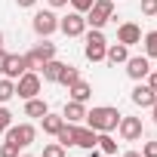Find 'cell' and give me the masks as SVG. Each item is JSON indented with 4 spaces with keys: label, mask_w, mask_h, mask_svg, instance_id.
<instances>
[{
    "label": "cell",
    "mask_w": 157,
    "mask_h": 157,
    "mask_svg": "<svg viewBox=\"0 0 157 157\" xmlns=\"http://www.w3.org/2000/svg\"><path fill=\"white\" fill-rule=\"evenodd\" d=\"M117 123H120V111L111 105H96L93 111H86V126L96 132H111L117 129Z\"/></svg>",
    "instance_id": "6da1fadb"
},
{
    "label": "cell",
    "mask_w": 157,
    "mask_h": 157,
    "mask_svg": "<svg viewBox=\"0 0 157 157\" xmlns=\"http://www.w3.org/2000/svg\"><path fill=\"white\" fill-rule=\"evenodd\" d=\"M111 16H114V0H96V3L86 10V25H93V28L102 31Z\"/></svg>",
    "instance_id": "7a4b0ae2"
},
{
    "label": "cell",
    "mask_w": 157,
    "mask_h": 157,
    "mask_svg": "<svg viewBox=\"0 0 157 157\" xmlns=\"http://www.w3.org/2000/svg\"><path fill=\"white\" fill-rule=\"evenodd\" d=\"M31 28H34L37 37H49V34L59 31V16L52 10H37L34 19H31Z\"/></svg>",
    "instance_id": "3957f363"
},
{
    "label": "cell",
    "mask_w": 157,
    "mask_h": 157,
    "mask_svg": "<svg viewBox=\"0 0 157 157\" xmlns=\"http://www.w3.org/2000/svg\"><path fill=\"white\" fill-rule=\"evenodd\" d=\"M105 52H108V40H105V34H102L99 28H93V31L86 34L83 56H86L90 62H105Z\"/></svg>",
    "instance_id": "277c9868"
},
{
    "label": "cell",
    "mask_w": 157,
    "mask_h": 157,
    "mask_svg": "<svg viewBox=\"0 0 157 157\" xmlns=\"http://www.w3.org/2000/svg\"><path fill=\"white\" fill-rule=\"evenodd\" d=\"M49 59H56V43H49L46 37H43V43H37L31 52H25L28 71H40V68H43V62H49Z\"/></svg>",
    "instance_id": "5b68a950"
},
{
    "label": "cell",
    "mask_w": 157,
    "mask_h": 157,
    "mask_svg": "<svg viewBox=\"0 0 157 157\" xmlns=\"http://www.w3.org/2000/svg\"><path fill=\"white\" fill-rule=\"evenodd\" d=\"M40 83H43V80H40L37 71H25L19 80H16V96L28 102V99H34V96L40 93Z\"/></svg>",
    "instance_id": "8992f818"
},
{
    "label": "cell",
    "mask_w": 157,
    "mask_h": 157,
    "mask_svg": "<svg viewBox=\"0 0 157 157\" xmlns=\"http://www.w3.org/2000/svg\"><path fill=\"white\" fill-rule=\"evenodd\" d=\"M59 31H62L65 37H80V34H86V16L71 10L65 19H59Z\"/></svg>",
    "instance_id": "52a82bcc"
},
{
    "label": "cell",
    "mask_w": 157,
    "mask_h": 157,
    "mask_svg": "<svg viewBox=\"0 0 157 157\" xmlns=\"http://www.w3.org/2000/svg\"><path fill=\"white\" fill-rule=\"evenodd\" d=\"M3 136H6L10 142H16L19 148H28V145H34V139H37V129H34V123H19V126H10Z\"/></svg>",
    "instance_id": "ba28073f"
},
{
    "label": "cell",
    "mask_w": 157,
    "mask_h": 157,
    "mask_svg": "<svg viewBox=\"0 0 157 157\" xmlns=\"http://www.w3.org/2000/svg\"><path fill=\"white\" fill-rule=\"evenodd\" d=\"M117 132H120L123 142H139V139H142V117H126V114H120Z\"/></svg>",
    "instance_id": "9c48e42d"
},
{
    "label": "cell",
    "mask_w": 157,
    "mask_h": 157,
    "mask_svg": "<svg viewBox=\"0 0 157 157\" xmlns=\"http://www.w3.org/2000/svg\"><path fill=\"white\" fill-rule=\"evenodd\" d=\"M126 74L132 77L136 83L145 80V77L151 74V59H148V56H129V59H126Z\"/></svg>",
    "instance_id": "30bf717a"
},
{
    "label": "cell",
    "mask_w": 157,
    "mask_h": 157,
    "mask_svg": "<svg viewBox=\"0 0 157 157\" xmlns=\"http://www.w3.org/2000/svg\"><path fill=\"white\" fill-rule=\"evenodd\" d=\"M117 43H123V46L142 43V28H139L136 22H123V25L117 28Z\"/></svg>",
    "instance_id": "8fae6325"
},
{
    "label": "cell",
    "mask_w": 157,
    "mask_h": 157,
    "mask_svg": "<svg viewBox=\"0 0 157 157\" xmlns=\"http://www.w3.org/2000/svg\"><path fill=\"white\" fill-rule=\"evenodd\" d=\"M28 71V62L25 56H6V65H3V77H10V80H19V77Z\"/></svg>",
    "instance_id": "7c38bea8"
},
{
    "label": "cell",
    "mask_w": 157,
    "mask_h": 157,
    "mask_svg": "<svg viewBox=\"0 0 157 157\" xmlns=\"http://www.w3.org/2000/svg\"><path fill=\"white\" fill-rule=\"evenodd\" d=\"M154 99H157V93L148 86V83H136V90H132V105H139V108H151L154 105Z\"/></svg>",
    "instance_id": "4fadbf2b"
},
{
    "label": "cell",
    "mask_w": 157,
    "mask_h": 157,
    "mask_svg": "<svg viewBox=\"0 0 157 157\" xmlns=\"http://www.w3.org/2000/svg\"><path fill=\"white\" fill-rule=\"evenodd\" d=\"M62 117H65V123H80V120H86V105L83 102H65Z\"/></svg>",
    "instance_id": "5bb4252c"
},
{
    "label": "cell",
    "mask_w": 157,
    "mask_h": 157,
    "mask_svg": "<svg viewBox=\"0 0 157 157\" xmlns=\"http://www.w3.org/2000/svg\"><path fill=\"white\" fill-rule=\"evenodd\" d=\"M96 139H99L96 129H90V126H77L74 145H77V148H83V151H93V148H96Z\"/></svg>",
    "instance_id": "9a60e30c"
},
{
    "label": "cell",
    "mask_w": 157,
    "mask_h": 157,
    "mask_svg": "<svg viewBox=\"0 0 157 157\" xmlns=\"http://www.w3.org/2000/svg\"><path fill=\"white\" fill-rule=\"evenodd\" d=\"M68 93H71V102H83V105H86V102L93 99V86L83 80V77H80L77 83H71V86H68Z\"/></svg>",
    "instance_id": "2e32d148"
},
{
    "label": "cell",
    "mask_w": 157,
    "mask_h": 157,
    "mask_svg": "<svg viewBox=\"0 0 157 157\" xmlns=\"http://www.w3.org/2000/svg\"><path fill=\"white\" fill-rule=\"evenodd\" d=\"M62 68H65V62H59V59H49V62H43L40 74H43V80H46V83H59V74H62Z\"/></svg>",
    "instance_id": "e0dca14e"
},
{
    "label": "cell",
    "mask_w": 157,
    "mask_h": 157,
    "mask_svg": "<svg viewBox=\"0 0 157 157\" xmlns=\"http://www.w3.org/2000/svg\"><path fill=\"white\" fill-rule=\"evenodd\" d=\"M126 59H129V46H123V43H114L105 52V62H111V65H126Z\"/></svg>",
    "instance_id": "ac0fdd59"
},
{
    "label": "cell",
    "mask_w": 157,
    "mask_h": 157,
    "mask_svg": "<svg viewBox=\"0 0 157 157\" xmlns=\"http://www.w3.org/2000/svg\"><path fill=\"white\" fill-rule=\"evenodd\" d=\"M40 123H43V132H46V136H59V129L65 126V117H62V114H49V111H46V114L40 117Z\"/></svg>",
    "instance_id": "d6986e66"
},
{
    "label": "cell",
    "mask_w": 157,
    "mask_h": 157,
    "mask_svg": "<svg viewBox=\"0 0 157 157\" xmlns=\"http://www.w3.org/2000/svg\"><path fill=\"white\" fill-rule=\"evenodd\" d=\"M46 111H49V105H46L43 99H37V96L25 102V114H28V117H43Z\"/></svg>",
    "instance_id": "ffe728a7"
},
{
    "label": "cell",
    "mask_w": 157,
    "mask_h": 157,
    "mask_svg": "<svg viewBox=\"0 0 157 157\" xmlns=\"http://www.w3.org/2000/svg\"><path fill=\"white\" fill-rule=\"evenodd\" d=\"M74 136H77V123H65V126L59 129V136H56V139H59V145H62V148H71V145H74Z\"/></svg>",
    "instance_id": "44dd1931"
},
{
    "label": "cell",
    "mask_w": 157,
    "mask_h": 157,
    "mask_svg": "<svg viewBox=\"0 0 157 157\" xmlns=\"http://www.w3.org/2000/svg\"><path fill=\"white\" fill-rule=\"evenodd\" d=\"M77 80H80V68L65 65V68H62V74H59V83H62V86H71V83H77Z\"/></svg>",
    "instance_id": "7402d4cb"
},
{
    "label": "cell",
    "mask_w": 157,
    "mask_h": 157,
    "mask_svg": "<svg viewBox=\"0 0 157 157\" xmlns=\"http://www.w3.org/2000/svg\"><path fill=\"white\" fill-rule=\"evenodd\" d=\"M96 148H102V154H117V142L111 139V132H99Z\"/></svg>",
    "instance_id": "603a6c76"
},
{
    "label": "cell",
    "mask_w": 157,
    "mask_h": 157,
    "mask_svg": "<svg viewBox=\"0 0 157 157\" xmlns=\"http://www.w3.org/2000/svg\"><path fill=\"white\" fill-rule=\"evenodd\" d=\"M13 96H16V80H10V77H3V80H0V102L6 105V102H10Z\"/></svg>",
    "instance_id": "cb8c5ba5"
},
{
    "label": "cell",
    "mask_w": 157,
    "mask_h": 157,
    "mask_svg": "<svg viewBox=\"0 0 157 157\" xmlns=\"http://www.w3.org/2000/svg\"><path fill=\"white\" fill-rule=\"evenodd\" d=\"M145 56L148 59H157V31H148L145 34Z\"/></svg>",
    "instance_id": "d4e9b609"
},
{
    "label": "cell",
    "mask_w": 157,
    "mask_h": 157,
    "mask_svg": "<svg viewBox=\"0 0 157 157\" xmlns=\"http://www.w3.org/2000/svg\"><path fill=\"white\" fill-rule=\"evenodd\" d=\"M19 151H22V148H19L16 142H10V139L0 145V157H19Z\"/></svg>",
    "instance_id": "484cf974"
},
{
    "label": "cell",
    "mask_w": 157,
    "mask_h": 157,
    "mask_svg": "<svg viewBox=\"0 0 157 157\" xmlns=\"http://www.w3.org/2000/svg\"><path fill=\"white\" fill-rule=\"evenodd\" d=\"M43 157H65V148L59 142H49V145H43Z\"/></svg>",
    "instance_id": "4316f807"
},
{
    "label": "cell",
    "mask_w": 157,
    "mask_h": 157,
    "mask_svg": "<svg viewBox=\"0 0 157 157\" xmlns=\"http://www.w3.org/2000/svg\"><path fill=\"white\" fill-rule=\"evenodd\" d=\"M10 126H13V114H10V108H0V136H3Z\"/></svg>",
    "instance_id": "83f0119b"
},
{
    "label": "cell",
    "mask_w": 157,
    "mask_h": 157,
    "mask_svg": "<svg viewBox=\"0 0 157 157\" xmlns=\"http://www.w3.org/2000/svg\"><path fill=\"white\" fill-rule=\"evenodd\" d=\"M68 3H71V10H74V13H83V16H86V10L96 3V0H68Z\"/></svg>",
    "instance_id": "f1b7e54d"
},
{
    "label": "cell",
    "mask_w": 157,
    "mask_h": 157,
    "mask_svg": "<svg viewBox=\"0 0 157 157\" xmlns=\"http://www.w3.org/2000/svg\"><path fill=\"white\" fill-rule=\"evenodd\" d=\"M142 16H157V0H142Z\"/></svg>",
    "instance_id": "f546056e"
},
{
    "label": "cell",
    "mask_w": 157,
    "mask_h": 157,
    "mask_svg": "<svg viewBox=\"0 0 157 157\" xmlns=\"http://www.w3.org/2000/svg\"><path fill=\"white\" fill-rule=\"evenodd\" d=\"M142 157H157V142H145L142 145Z\"/></svg>",
    "instance_id": "4dcf8cb0"
},
{
    "label": "cell",
    "mask_w": 157,
    "mask_h": 157,
    "mask_svg": "<svg viewBox=\"0 0 157 157\" xmlns=\"http://www.w3.org/2000/svg\"><path fill=\"white\" fill-rule=\"evenodd\" d=\"M148 86L157 93V68H151V74H148Z\"/></svg>",
    "instance_id": "1f68e13d"
},
{
    "label": "cell",
    "mask_w": 157,
    "mask_h": 157,
    "mask_svg": "<svg viewBox=\"0 0 157 157\" xmlns=\"http://www.w3.org/2000/svg\"><path fill=\"white\" fill-rule=\"evenodd\" d=\"M6 56H10V52H6L3 46H0V74H3V65H6Z\"/></svg>",
    "instance_id": "d6a6232c"
},
{
    "label": "cell",
    "mask_w": 157,
    "mask_h": 157,
    "mask_svg": "<svg viewBox=\"0 0 157 157\" xmlns=\"http://www.w3.org/2000/svg\"><path fill=\"white\" fill-rule=\"evenodd\" d=\"M16 3H19V6H22V10H31V6H34V3H37V0H16Z\"/></svg>",
    "instance_id": "836d02e7"
},
{
    "label": "cell",
    "mask_w": 157,
    "mask_h": 157,
    "mask_svg": "<svg viewBox=\"0 0 157 157\" xmlns=\"http://www.w3.org/2000/svg\"><path fill=\"white\" fill-rule=\"evenodd\" d=\"M49 6L52 10H62V6H68V0H49Z\"/></svg>",
    "instance_id": "e575fe53"
},
{
    "label": "cell",
    "mask_w": 157,
    "mask_h": 157,
    "mask_svg": "<svg viewBox=\"0 0 157 157\" xmlns=\"http://www.w3.org/2000/svg\"><path fill=\"white\" fill-rule=\"evenodd\" d=\"M151 117H154V126H157V99H154V105H151Z\"/></svg>",
    "instance_id": "d590c367"
},
{
    "label": "cell",
    "mask_w": 157,
    "mask_h": 157,
    "mask_svg": "<svg viewBox=\"0 0 157 157\" xmlns=\"http://www.w3.org/2000/svg\"><path fill=\"white\" fill-rule=\"evenodd\" d=\"M123 157H142V151H123Z\"/></svg>",
    "instance_id": "8d00e7d4"
},
{
    "label": "cell",
    "mask_w": 157,
    "mask_h": 157,
    "mask_svg": "<svg viewBox=\"0 0 157 157\" xmlns=\"http://www.w3.org/2000/svg\"><path fill=\"white\" fill-rule=\"evenodd\" d=\"M19 157H34V154H19Z\"/></svg>",
    "instance_id": "74e56055"
},
{
    "label": "cell",
    "mask_w": 157,
    "mask_h": 157,
    "mask_svg": "<svg viewBox=\"0 0 157 157\" xmlns=\"http://www.w3.org/2000/svg\"><path fill=\"white\" fill-rule=\"evenodd\" d=\"M0 46H3V34H0Z\"/></svg>",
    "instance_id": "f35d334b"
},
{
    "label": "cell",
    "mask_w": 157,
    "mask_h": 157,
    "mask_svg": "<svg viewBox=\"0 0 157 157\" xmlns=\"http://www.w3.org/2000/svg\"><path fill=\"white\" fill-rule=\"evenodd\" d=\"M105 157H114V154H105Z\"/></svg>",
    "instance_id": "ab89813d"
}]
</instances>
